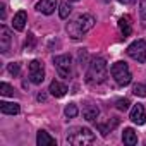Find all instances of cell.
Wrapping results in <instances>:
<instances>
[{
	"mask_svg": "<svg viewBox=\"0 0 146 146\" xmlns=\"http://www.w3.org/2000/svg\"><path fill=\"white\" fill-rule=\"evenodd\" d=\"M95 23L96 21H95V17L91 14H79L78 17H74L72 21L67 23L65 31L72 40H81L90 29H93Z\"/></svg>",
	"mask_w": 146,
	"mask_h": 146,
	"instance_id": "1",
	"label": "cell"
},
{
	"mask_svg": "<svg viewBox=\"0 0 146 146\" xmlns=\"http://www.w3.org/2000/svg\"><path fill=\"white\" fill-rule=\"evenodd\" d=\"M107 76H108L107 60L102 57L93 58L88 65V70H86V83L90 86H98V84H103L107 81Z\"/></svg>",
	"mask_w": 146,
	"mask_h": 146,
	"instance_id": "2",
	"label": "cell"
},
{
	"mask_svg": "<svg viewBox=\"0 0 146 146\" xmlns=\"http://www.w3.org/2000/svg\"><path fill=\"white\" fill-rule=\"evenodd\" d=\"M95 134L88 127H72L67 131V143L72 146H88L95 143Z\"/></svg>",
	"mask_w": 146,
	"mask_h": 146,
	"instance_id": "3",
	"label": "cell"
},
{
	"mask_svg": "<svg viewBox=\"0 0 146 146\" xmlns=\"http://www.w3.org/2000/svg\"><path fill=\"white\" fill-rule=\"evenodd\" d=\"M110 72H112V78L115 79V83L119 86H127L132 81L131 69H129V65L125 62H115V64H112Z\"/></svg>",
	"mask_w": 146,
	"mask_h": 146,
	"instance_id": "4",
	"label": "cell"
},
{
	"mask_svg": "<svg viewBox=\"0 0 146 146\" xmlns=\"http://www.w3.org/2000/svg\"><path fill=\"white\" fill-rule=\"evenodd\" d=\"M53 65L57 74L64 79H70L72 78V57L64 53V55H57L53 57Z\"/></svg>",
	"mask_w": 146,
	"mask_h": 146,
	"instance_id": "5",
	"label": "cell"
},
{
	"mask_svg": "<svg viewBox=\"0 0 146 146\" xmlns=\"http://www.w3.org/2000/svg\"><path fill=\"white\" fill-rule=\"evenodd\" d=\"M127 55L131 58H134L136 62L144 64L146 62V41L144 40H137V41L131 43L127 46Z\"/></svg>",
	"mask_w": 146,
	"mask_h": 146,
	"instance_id": "6",
	"label": "cell"
},
{
	"mask_svg": "<svg viewBox=\"0 0 146 146\" xmlns=\"http://www.w3.org/2000/svg\"><path fill=\"white\" fill-rule=\"evenodd\" d=\"M29 81L33 84H41L45 81V67L40 60L29 62Z\"/></svg>",
	"mask_w": 146,
	"mask_h": 146,
	"instance_id": "7",
	"label": "cell"
},
{
	"mask_svg": "<svg viewBox=\"0 0 146 146\" xmlns=\"http://www.w3.org/2000/svg\"><path fill=\"white\" fill-rule=\"evenodd\" d=\"M11 43H12V35H11L9 28L2 24V26H0V52H2L4 55L9 53Z\"/></svg>",
	"mask_w": 146,
	"mask_h": 146,
	"instance_id": "8",
	"label": "cell"
},
{
	"mask_svg": "<svg viewBox=\"0 0 146 146\" xmlns=\"http://www.w3.org/2000/svg\"><path fill=\"white\" fill-rule=\"evenodd\" d=\"M57 7H58V0H40V2L36 4V11L45 14V16L53 14Z\"/></svg>",
	"mask_w": 146,
	"mask_h": 146,
	"instance_id": "9",
	"label": "cell"
},
{
	"mask_svg": "<svg viewBox=\"0 0 146 146\" xmlns=\"http://www.w3.org/2000/svg\"><path fill=\"white\" fill-rule=\"evenodd\" d=\"M131 120L134 124H137V125H143L146 122V112H144V107L141 103H137V105L132 107V110H131Z\"/></svg>",
	"mask_w": 146,
	"mask_h": 146,
	"instance_id": "10",
	"label": "cell"
},
{
	"mask_svg": "<svg viewBox=\"0 0 146 146\" xmlns=\"http://www.w3.org/2000/svg\"><path fill=\"white\" fill-rule=\"evenodd\" d=\"M119 119L117 117H110L107 122H98L96 125H98V129H100V132L103 134V136H108V132H112L117 125H119Z\"/></svg>",
	"mask_w": 146,
	"mask_h": 146,
	"instance_id": "11",
	"label": "cell"
},
{
	"mask_svg": "<svg viewBox=\"0 0 146 146\" xmlns=\"http://www.w3.org/2000/svg\"><path fill=\"white\" fill-rule=\"evenodd\" d=\"M48 91H50V95L52 96H55V98H62L69 90H67V86L65 84H62V83H58V81H52L50 83V88H48Z\"/></svg>",
	"mask_w": 146,
	"mask_h": 146,
	"instance_id": "12",
	"label": "cell"
},
{
	"mask_svg": "<svg viewBox=\"0 0 146 146\" xmlns=\"http://www.w3.org/2000/svg\"><path fill=\"white\" fill-rule=\"evenodd\" d=\"M36 144L38 146H57V139L52 137L46 131H40L36 136Z\"/></svg>",
	"mask_w": 146,
	"mask_h": 146,
	"instance_id": "13",
	"label": "cell"
},
{
	"mask_svg": "<svg viewBox=\"0 0 146 146\" xmlns=\"http://www.w3.org/2000/svg\"><path fill=\"white\" fill-rule=\"evenodd\" d=\"M0 112L4 115H17L21 112V107L17 103H11V102H0Z\"/></svg>",
	"mask_w": 146,
	"mask_h": 146,
	"instance_id": "14",
	"label": "cell"
},
{
	"mask_svg": "<svg viewBox=\"0 0 146 146\" xmlns=\"http://www.w3.org/2000/svg\"><path fill=\"white\" fill-rule=\"evenodd\" d=\"M26 21H28L26 11H19V12L14 16V19H12V28H14L16 31H23L24 26H26Z\"/></svg>",
	"mask_w": 146,
	"mask_h": 146,
	"instance_id": "15",
	"label": "cell"
},
{
	"mask_svg": "<svg viewBox=\"0 0 146 146\" xmlns=\"http://www.w3.org/2000/svg\"><path fill=\"white\" fill-rule=\"evenodd\" d=\"M100 115V108L96 105H86L84 110H83V117L88 120V122H95Z\"/></svg>",
	"mask_w": 146,
	"mask_h": 146,
	"instance_id": "16",
	"label": "cell"
},
{
	"mask_svg": "<svg viewBox=\"0 0 146 146\" xmlns=\"http://www.w3.org/2000/svg\"><path fill=\"white\" fill-rule=\"evenodd\" d=\"M119 29H120V33L124 35V38L132 33V24H131V17H129V16H122V17L119 19Z\"/></svg>",
	"mask_w": 146,
	"mask_h": 146,
	"instance_id": "17",
	"label": "cell"
},
{
	"mask_svg": "<svg viewBox=\"0 0 146 146\" xmlns=\"http://www.w3.org/2000/svg\"><path fill=\"white\" fill-rule=\"evenodd\" d=\"M122 141H124V144H127V146H134V144L137 143V136H136L134 129H131V127L124 129V132H122Z\"/></svg>",
	"mask_w": 146,
	"mask_h": 146,
	"instance_id": "18",
	"label": "cell"
},
{
	"mask_svg": "<svg viewBox=\"0 0 146 146\" xmlns=\"http://www.w3.org/2000/svg\"><path fill=\"white\" fill-rule=\"evenodd\" d=\"M70 12H72V7H70L69 0H67V2H62L58 5V16H60V19H67L70 16Z\"/></svg>",
	"mask_w": 146,
	"mask_h": 146,
	"instance_id": "19",
	"label": "cell"
},
{
	"mask_svg": "<svg viewBox=\"0 0 146 146\" xmlns=\"http://www.w3.org/2000/svg\"><path fill=\"white\" fill-rule=\"evenodd\" d=\"M64 113H65L67 119H74V117H78V113H79L78 105H76V103H67L65 108H64Z\"/></svg>",
	"mask_w": 146,
	"mask_h": 146,
	"instance_id": "20",
	"label": "cell"
},
{
	"mask_svg": "<svg viewBox=\"0 0 146 146\" xmlns=\"http://www.w3.org/2000/svg\"><path fill=\"white\" fill-rule=\"evenodd\" d=\"M35 46H36V38H35L33 33H28V38H26V41H24V50H26V52H33Z\"/></svg>",
	"mask_w": 146,
	"mask_h": 146,
	"instance_id": "21",
	"label": "cell"
},
{
	"mask_svg": "<svg viewBox=\"0 0 146 146\" xmlns=\"http://www.w3.org/2000/svg\"><path fill=\"white\" fill-rule=\"evenodd\" d=\"M129 105H131V102H129L127 98H119V100L115 102V107H117V110H120V112L129 110Z\"/></svg>",
	"mask_w": 146,
	"mask_h": 146,
	"instance_id": "22",
	"label": "cell"
},
{
	"mask_svg": "<svg viewBox=\"0 0 146 146\" xmlns=\"http://www.w3.org/2000/svg\"><path fill=\"white\" fill-rule=\"evenodd\" d=\"M132 93H134L136 96H141V98H144V96H146V86L137 83V84H134V86H132Z\"/></svg>",
	"mask_w": 146,
	"mask_h": 146,
	"instance_id": "23",
	"label": "cell"
},
{
	"mask_svg": "<svg viewBox=\"0 0 146 146\" xmlns=\"http://www.w3.org/2000/svg\"><path fill=\"white\" fill-rule=\"evenodd\" d=\"M0 93H2L4 96H14V88L7 83H2L0 84Z\"/></svg>",
	"mask_w": 146,
	"mask_h": 146,
	"instance_id": "24",
	"label": "cell"
},
{
	"mask_svg": "<svg viewBox=\"0 0 146 146\" xmlns=\"http://www.w3.org/2000/svg\"><path fill=\"white\" fill-rule=\"evenodd\" d=\"M7 70H9V74L17 76L19 70H21V64H19V62H11V64L7 65Z\"/></svg>",
	"mask_w": 146,
	"mask_h": 146,
	"instance_id": "25",
	"label": "cell"
},
{
	"mask_svg": "<svg viewBox=\"0 0 146 146\" xmlns=\"http://www.w3.org/2000/svg\"><path fill=\"white\" fill-rule=\"evenodd\" d=\"M139 14H141V19L146 21V0H139Z\"/></svg>",
	"mask_w": 146,
	"mask_h": 146,
	"instance_id": "26",
	"label": "cell"
},
{
	"mask_svg": "<svg viewBox=\"0 0 146 146\" xmlns=\"http://www.w3.org/2000/svg\"><path fill=\"white\" fill-rule=\"evenodd\" d=\"M119 4H122V5H131V4H134L136 0H117Z\"/></svg>",
	"mask_w": 146,
	"mask_h": 146,
	"instance_id": "27",
	"label": "cell"
},
{
	"mask_svg": "<svg viewBox=\"0 0 146 146\" xmlns=\"http://www.w3.org/2000/svg\"><path fill=\"white\" fill-rule=\"evenodd\" d=\"M36 98H38L40 102H45V100H46V96H45L43 93H38V96H36Z\"/></svg>",
	"mask_w": 146,
	"mask_h": 146,
	"instance_id": "28",
	"label": "cell"
},
{
	"mask_svg": "<svg viewBox=\"0 0 146 146\" xmlns=\"http://www.w3.org/2000/svg\"><path fill=\"white\" fill-rule=\"evenodd\" d=\"M0 9H2V19H5V5H2Z\"/></svg>",
	"mask_w": 146,
	"mask_h": 146,
	"instance_id": "29",
	"label": "cell"
},
{
	"mask_svg": "<svg viewBox=\"0 0 146 146\" xmlns=\"http://www.w3.org/2000/svg\"><path fill=\"white\" fill-rule=\"evenodd\" d=\"M69 2H79V0H69Z\"/></svg>",
	"mask_w": 146,
	"mask_h": 146,
	"instance_id": "30",
	"label": "cell"
},
{
	"mask_svg": "<svg viewBox=\"0 0 146 146\" xmlns=\"http://www.w3.org/2000/svg\"><path fill=\"white\" fill-rule=\"evenodd\" d=\"M103 2H108V0H103Z\"/></svg>",
	"mask_w": 146,
	"mask_h": 146,
	"instance_id": "31",
	"label": "cell"
}]
</instances>
